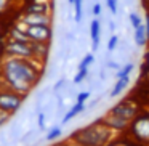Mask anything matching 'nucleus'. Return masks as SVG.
<instances>
[{
    "label": "nucleus",
    "instance_id": "nucleus-33",
    "mask_svg": "<svg viewBox=\"0 0 149 146\" xmlns=\"http://www.w3.org/2000/svg\"><path fill=\"white\" fill-rule=\"evenodd\" d=\"M55 146H68L66 143H58V145H55Z\"/></svg>",
    "mask_w": 149,
    "mask_h": 146
},
{
    "label": "nucleus",
    "instance_id": "nucleus-24",
    "mask_svg": "<svg viewBox=\"0 0 149 146\" xmlns=\"http://www.w3.org/2000/svg\"><path fill=\"white\" fill-rule=\"evenodd\" d=\"M88 98H90V92H80L77 95V103H85Z\"/></svg>",
    "mask_w": 149,
    "mask_h": 146
},
{
    "label": "nucleus",
    "instance_id": "nucleus-10",
    "mask_svg": "<svg viewBox=\"0 0 149 146\" xmlns=\"http://www.w3.org/2000/svg\"><path fill=\"white\" fill-rule=\"evenodd\" d=\"M82 111H85V103H75L74 106L64 114V117H63V120H61V125H66L71 119H74L75 116H79Z\"/></svg>",
    "mask_w": 149,
    "mask_h": 146
},
{
    "label": "nucleus",
    "instance_id": "nucleus-15",
    "mask_svg": "<svg viewBox=\"0 0 149 146\" xmlns=\"http://www.w3.org/2000/svg\"><path fill=\"white\" fill-rule=\"evenodd\" d=\"M61 133H63V129H61V127H53V129L50 130L48 133H47L45 141H53V140L59 138V136H61Z\"/></svg>",
    "mask_w": 149,
    "mask_h": 146
},
{
    "label": "nucleus",
    "instance_id": "nucleus-29",
    "mask_svg": "<svg viewBox=\"0 0 149 146\" xmlns=\"http://www.w3.org/2000/svg\"><path fill=\"white\" fill-rule=\"evenodd\" d=\"M106 146H130V145L128 143H123V141H117V143H111V145L107 143Z\"/></svg>",
    "mask_w": 149,
    "mask_h": 146
},
{
    "label": "nucleus",
    "instance_id": "nucleus-7",
    "mask_svg": "<svg viewBox=\"0 0 149 146\" xmlns=\"http://www.w3.org/2000/svg\"><path fill=\"white\" fill-rule=\"evenodd\" d=\"M136 112H138L136 104L135 103H130V101H122V103H119L117 106H114L112 109L109 111V114L117 116V117H122V119L128 120V122L136 117Z\"/></svg>",
    "mask_w": 149,
    "mask_h": 146
},
{
    "label": "nucleus",
    "instance_id": "nucleus-5",
    "mask_svg": "<svg viewBox=\"0 0 149 146\" xmlns=\"http://www.w3.org/2000/svg\"><path fill=\"white\" fill-rule=\"evenodd\" d=\"M132 135L138 141H149V114H139L130 124Z\"/></svg>",
    "mask_w": 149,
    "mask_h": 146
},
{
    "label": "nucleus",
    "instance_id": "nucleus-3",
    "mask_svg": "<svg viewBox=\"0 0 149 146\" xmlns=\"http://www.w3.org/2000/svg\"><path fill=\"white\" fill-rule=\"evenodd\" d=\"M26 100L27 96H24V95L16 93L10 88H3V90H0V111L10 114V116H16L23 109Z\"/></svg>",
    "mask_w": 149,
    "mask_h": 146
},
{
    "label": "nucleus",
    "instance_id": "nucleus-12",
    "mask_svg": "<svg viewBox=\"0 0 149 146\" xmlns=\"http://www.w3.org/2000/svg\"><path fill=\"white\" fill-rule=\"evenodd\" d=\"M128 82H130L128 77L119 79V80H117V84H116V87L112 88V92H111V96L114 98V96H117V95H120V93H122V90L127 87V84H128Z\"/></svg>",
    "mask_w": 149,
    "mask_h": 146
},
{
    "label": "nucleus",
    "instance_id": "nucleus-16",
    "mask_svg": "<svg viewBox=\"0 0 149 146\" xmlns=\"http://www.w3.org/2000/svg\"><path fill=\"white\" fill-rule=\"evenodd\" d=\"M82 3L84 0H74V18L77 23L82 21Z\"/></svg>",
    "mask_w": 149,
    "mask_h": 146
},
{
    "label": "nucleus",
    "instance_id": "nucleus-17",
    "mask_svg": "<svg viewBox=\"0 0 149 146\" xmlns=\"http://www.w3.org/2000/svg\"><path fill=\"white\" fill-rule=\"evenodd\" d=\"M93 61H95L93 55H91V53H88V55L85 56L84 59H82V63H80V64H79V69H88V66H90Z\"/></svg>",
    "mask_w": 149,
    "mask_h": 146
},
{
    "label": "nucleus",
    "instance_id": "nucleus-21",
    "mask_svg": "<svg viewBox=\"0 0 149 146\" xmlns=\"http://www.w3.org/2000/svg\"><path fill=\"white\" fill-rule=\"evenodd\" d=\"M87 74H88V69H79V72H77V75L74 77V84L75 85H79L82 80H84L85 77H87Z\"/></svg>",
    "mask_w": 149,
    "mask_h": 146
},
{
    "label": "nucleus",
    "instance_id": "nucleus-31",
    "mask_svg": "<svg viewBox=\"0 0 149 146\" xmlns=\"http://www.w3.org/2000/svg\"><path fill=\"white\" fill-rule=\"evenodd\" d=\"M146 34H148V40H149V15L146 16Z\"/></svg>",
    "mask_w": 149,
    "mask_h": 146
},
{
    "label": "nucleus",
    "instance_id": "nucleus-25",
    "mask_svg": "<svg viewBox=\"0 0 149 146\" xmlns=\"http://www.w3.org/2000/svg\"><path fill=\"white\" fill-rule=\"evenodd\" d=\"M106 3H107V8L111 10V13L116 15L117 13V0H106Z\"/></svg>",
    "mask_w": 149,
    "mask_h": 146
},
{
    "label": "nucleus",
    "instance_id": "nucleus-35",
    "mask_svg": "<svg viewBox=\"0 0 149 146\" xmlns=\"http://www.w3.org/2000/svg\"><path fill=\"white\" fill-rule=\"evenodd\" d=\"M148 2H149V0H148Z\"/></svg>",
    "mask_w": 149,
    "mask_h": 146
},
{
    "label": "nucleus",
    "instance_id": "nucleus-1",
    "mask_svg": "<svg viewBox=\"0 0 149 146\" xmlns=\"http://www.w3.org/2000/svg\"><path fill=\"white\" fill-rule=\"evenodd\" d=\"M45 64L34 59L10 58L3 56L0 59V79L10 90L29 96L32 90L40 84Z\"/></svg>",
    "mask_w": 149,
    "mask_h": 146
},
{
    "label": "nucleus",
    "instance_id": "nucleus-32",
    "mask_svg": "<svg viewBox=\"0 0 149 146\" xmlns=\"http://www.w3.org/2000/svg\"><path fill=\"white\" fill-rule=\"evenodd\" d=\"M146 64H148V68H149V53L146 55Z\"/></svg>",
    "mask_w": 149,
    "mask_h": 146
},
{
    "label": "nucleus",
    "instance_id": "nucleus-18",
    "mask_svg": "<svg viewBox=\"0 0 149 146\" xmlns=\"http://www.w3.org/2000/svg\"><path fill=\"white\" fill-rule=\"evenodd\" d=\"M45 119H47V114L43 111H40L37 114V129L39 130H45Z\"/></svg>",
    "mask_w": 149,
    "mask_h": 146
},
{
    "label": "nucleus",
    "instance_id": "nucleus-26",
    "mask_svg": "<svg viewBox=\"0 0 149 146\" xmlns=\"http://www.w3.org/2000/svg\"><path fill=\"white\" fill-rule=\"evenodd\" d=\"M117 40H119V37H117V36H112V37H111V40L107 42V50H109V52H112V50L116 48Z\"/></svg>",
    "mask_w": 149,
    "mask_h": 146
},
{
    "label": "nucleus",
    "instance_id": "nucleus-27",
    "mask_svg": "<svg viewBox=\"0 0 149 146\" xmlns=\"http://www.w3.org/2000/svg\"><path fill=\"white\" fill-rule=\"evenodd\" d=\"M7 31L8 29H5V26L2 24V21H0V39H5V37H7Z\"/></svg>",
    "mask_w": 149,
    "mask_h": 146
},
{
    "label": "nucleus",
    "instance_id": "nucleus-14",
    "mask_svg": "<svg viewBox=\"0 0 149 146\" xmlns=\"http://www.w3.org/2000/svg\"><path fill=\"white\" fill-rule=\"evenodd\" d=\"M37 133H39V129H31V130H27V132H24L23 133V136L19 138V143H31L32 140H36L37 138Z\"/></svg>",
    "mask_w": 149,
    "mask_h": 146
},
{
    "label": "nucleus",
    "instance_id": "nucleus-8",
    "mask_svg": "<svg viewBox=\"0 0 149 146\" xmlns=\"http://www.w3.org/2000/svg\"><path fill=\"white\" fill-rule=\"evenodd\" d=\"M21 13L26 15H52V5L47 0H31L27 5H24Z\"/></svg>",
    "mask_w": 149,
    "mask_h": 146
},
{
    "label": "nucleus",
    "instance_id": "nucleus-23",
    "mask_svg": "<svg viewBox=\"0 0 149 146\" xmlns=\"http://www.w3.org/2000/svg\"><path fill=\"white\" fill-rule=\"evenodd\" d=\"M64 85H66V80H64V79H59V80L52 87V92H53V93H58L61 88H64Z\"/></svg>",
    "mask_w": 149,
    "mask_h": 146
},
{
    "label": "nucleus",
    "instance_id": "nucleus-30",
    "mask_svg": "<svg viewBox=\"0 0 149 146\" xmlns=\"http://www.w3.org/2000/svg\"><path fill=\"white\" fill-rule=\"evenodd\" d=\"M3 58V39H0V59Z\"/></svg>",
    "mask_w": 149,
    "mask_h": 146
},
{
    "label": "nucleus",
    "instance_id": "nucleus-19",
    "mask_svg": "<svg viewBox=\"0 0 149 146\" xmlns=\"http://www.w3.org/2000/svg\"><path fill=\"white\" fill-rule=\"evenodd\" d=\"M133 68H135V66H133L132 63H128V64H127L125 68L122 69V71H119V72H117V77H119V79H122V77H128V75H130V72L133 71Z\"/></svg>",
    "mask_w": 149,
    "mask_h": 146
},
{
    "label": "nucleus",
    "instance_id": "nucleus-22",
    "mask_svg": "<svg viewBox=\"0 0 149 146\" xmlns=\"http://www.w3.org/2000/svg\"><path fill=\"white\" fill-rule=\"evenodd\" d=\"M13 116H10V114H7V112H2V111H0V130L3 129L5 125H7L8 122H10V119Z\"/></svg>",
    "mask_w": 149,
    "mask_h": 146
},
{
    "label": "nucleus",
    "instance_id": "nucleus-6",
    "mask_svg": "<svg viewBox=\"0 0 149 146\" xmlns=\"http://www.w3.org/2000/svg\"><path fill=\"white\" fill-rule=\"evenodd\" d=\"M16 21L24 24V26H52L53 23L52 15H26V13H21Z\"/></svg>",
    "mask_w": 149,
    "mask_h": 146
},
{
    "label": "nucleus",
    "instance_id": "nucleus-20",
    "mask_svg": "<svg viewBox=\"0 0 149 146\" xmlns=\"http://www.w3.org/2000/svg\"><path fill=\"white\" fill-rule=\"evenodd\" d=\"M130 23H132V26H133V29H136V27H138V26H141V24H143V21H141V18H139L138 16V15H136V13H133V11H132V13H130Z\"/></svg>",
    "mask_w": 149,
    "mask_h": 146
},
{
    "label": "nucleus",
    "instance_id": "nucleus-13",
    "mask_svg": "<svg viewBox=\"0 0 149 146\" xmlns=\"http://www.w3.org/2000/svg\"><path fill=\"white\" fill-rule=\"evenodd\" d=\"M13 10V0H0V18L7 16Z\"/></svg>",
    "mask_w": 149,
    "mask_h": 146
},
{
    "label": "nucleus",
    "instance_id": "nucleus-34",
    "mask_svg": "<svg viewBox=\"0 0 149 146\" xmlns=\"http://www.w3.org/2000/svg\"><path fill=\"white\" fill-rule=\"evenodd\" d=\"M68 3L69 5H74V0H68Z\"/></svg>",
    "mask_w": 149,
    "mask_h": 146
},
{
    "label": "nucleus",
    "instance_id": "nucleus-2",
    "mask_svg": "<svg viewBox=\"0 0 149 146\" xmlns=\"http://www.w3.org/2000/svg\"><path fill=\"white\" fill-rule=\"evenodd\" d=\"M112 138V129L103 122V119L77 130L71 140L79 146H106Z\"/></svg>",
    "mask_w": 149,
    "mask_h": 146
},
{
    "label": "nucleus",
    "instance_id": "nucleus-28",
    "mask_svg": "<svg viewBox=\"0 0 149 146\" xmlns=\"http://www.w3.org/2000/svg\"><path fill=\"white\" fill-rule=\"evenodd\" d=\"M100 13H101V5L100 3H95L93 5V15H95V16H98Z\"/></svg>",
    "mask_w": 149,
    "mask_h": 146
},
{
    "label": "nucleus",
    "instance_id": "nucleus-4",
    "mask_svg": "<svg viewBox=\"0 0 149 146\" xmlns=\"http://www.w3.org/2000/svg\"><path fill=\"white\" fill-rule=\"evenodd\" d=\"M21 26H23L27 39L32 40V42H40V43L52 42V37H53L52 26H24V24H21Z\"/></svg>",
    "mask_w": 149,
    "mask_h": 146
},
{
    "label": "nucleus",
    "instance_id": "nucleus-9",
    "mask_svg": "<svg viewBox=\"0 0 149 146\" xmlns=\"http://www.w3.org/2000/svg\"><path fill=\"white\" fill-rule=\"evenodd\" d=\"M90 37H91V48L98 50L100 45V21L93 20L90 23Z\"/></svg>",
    "mask_w": 149,
    "mask_h": 146
},
{
    "label": "nucleus",
    "instance_id": "nucleus-11",
    "mask_svg": "<svg viewBox=\"0 0 149 146\" xmlns=\"http://www.w3.org/2000/svg\"><path fill=\"white\" fill-rule=\"evenodd\" d=\"M146 40H148V34H146V26L144 24H141V26H138L135 29V43L138 47H143L146 43Z\"/></svg>",
    "mask_w": 149,
    "mask_h": 146
}]
</instances>
